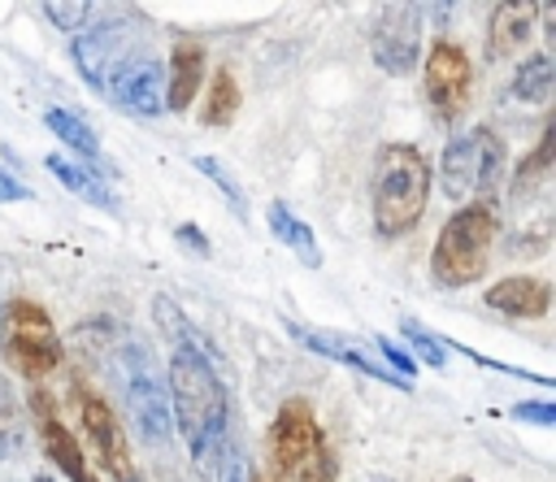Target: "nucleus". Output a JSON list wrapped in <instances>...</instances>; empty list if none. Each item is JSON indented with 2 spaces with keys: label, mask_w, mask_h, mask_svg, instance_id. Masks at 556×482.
<instances>
[{
  "label": "nucleus",
  "mask_w": 556,
  "mask_h": 482,
  "mask_svg": "<svg viewBox=\"0 0 556 482\" xmlns=\"http://www.w3.org/2000/svg\"><path fill=\"white\" fill-rule=\"evenodd\" d=\"M508 417L513 421H526V426H556V404L552 399H521V404H513L508 408Z\"/></svg>",
  "instance_id": "obj_30"
},
{
  "label": "nucleus",
  "mask_w": 556,
  "mask_h": 482,
  "mask_svg": "<svg viewBox=\"0 0 556 482\" xmlns=\"http://www.w3.org/2000/svg\"><path fill=\"white\" fill-rule=\"evenodd\" d=\"M430 161L421 156V148L413 143H382L374 156V230L387 239L408 234L430 200Z\"/></svg>",
  "instance_id": "obj_2"
},
{
  "label": "nucleus",
  "mask_w": 556,
  "mask_h": 482,
  "mask_svg": "<svg viewBox=\"0 0 556 482\" xmlns=\"http://www.w3.org/2000/svg\"><path fill=\"white\" fill-rule=\"evenodd\" d=\"M287 334L295 339V343H304L308 352H317V356H326V360H339V365H348V369H356V373H365V378H378V382H387V386H400V391H408V382L404 378H395L387 365H378L374 356H365L348 334H334V330H317V326H295V321H287Z\"/></svg>",
  "instance_id": "obj_13"
},
{
  "label": "nucleus",
  "mask_w": 556,
  "mask_h": 482,
  "mask_svg": "<svg viewBox=\"0 0 556 482\" xmlns=\"http://www.w3.org/2000/svg\"><path fill=\"white\" fill-rule=\"evenodd\" d=\"M486 308L504 313V317H543L552 308V282L534 278V274H508L500 282L486 287Z\"/></svg>",
  "instance_id": "obj_15"
},
{
  "label": "nucleus",
  "mask_w": 556,
  "mask_h": 482,
  "mask_svg": "<svg viewBox=\"0 0 556 482\" xmlns=\"http://www.w3.org/2000/svg\"><path fill=\"white\" fill-rule=\"evenodd\" d=\"M165 391H169V413H174V421H178V430L191 447V460H195L200 478L213 482L222 456L235 443V434H230V395H226L222 369L191 356V352H174Z\"/></svg>",
  "instance_id": "obj_1"
},
{
  "label": "nucleus",
  "mask_w": 556,
  "mask_h": 482,
  "mask_svg": "<svg viewBox=\"0 0 556 482\" xmlns=\"http://www.w3.org/2000/svg\"><path fill=\"white\" fill-rule=\"evenodd\" d=\"M200 83H204V48L195 39H178L169 52V74H165V109L174 113L191 109Z\"/></svg>",
  "instance_id": "obj_18"
},
{
  "label": "nucleus",
  "mask_w": 556,
  "mask_h": 482,
  "mask_svg": "<svg viewBox=\"0 0 556 482\" xmlns=\"http://www.w3.org/2000/svg\"><path fill=\"white\" fill-rule=\"evenodd\" d=\"M78 417H83V434L91 439V447H96V460H100V469L113 478V482H126V478H135V456H130V439H126V430H122V421H117V413L100 399V395H83V404H78Z\"/></svg>",
  "instance_id": "obj_11"
},
{
  "label": "nucleus",
  "mask_w": 556,
  "mask_h": 482,
  "mask_svg": "<svg viewBox=\"0 0 556 482\" xmlns=\"http://www.w3.org/2000/svg\"><path fill=\"white\" fill-rule=\"evenodd\" d=\"M374 65L391 78H404L421 61V9L413 4H382L369 26Z\"/></svg>",
  "instance_id": "obj_7"
},
{
  "label": "nucleus",
  "mask_w": 556,
  "mask_h": 482,
  "mask_svg": "<svg viewBox=\"0 0 556 482\" xmlns=\"http://www.w3.org/2000/svg\"><path fill=\"white\" fill-rule=\"evenodd\" d=\"M482 139H486V126L465 130V135H452V139L443 143V156H439V187H443L447 200H465V195L473 191Z\"/></svg>",
  "instance_id": "obj_14"
},
{
  "label": "nucleus",
  "mask_w": 556,
  "mask_h": 482,
  "mask_svg": "<svg viewBox=\"0 0 556 482\" xmlns=\"http://www.w3.org/2000/svg\"><path fill=\"white\" fill-rule=\"evenodd\" d=\"M252 482H256V478H252Z\"/></svg>",
  "instance_id": "obj_39"
},
{
  "label": "nucleus",
  "mask_w": 556,
  "mask_h": 482,
  "mask_svg": "<svg viewBox=\"0 0 556 482\" xmlns=\"http://www.w3.org/2000/svg\"><path fill=\"white\" fill-rule=\"evenodd\" d=\"M22 452V408L13 386L0 378V456H17Z\"/></svg>",
  "instance_id": "obj_27"
},
{
  "label": "nucleus",
  "mask_w": 556,
  "mask_h": 482,
  "mask_svg": "<svg viewBox=\"0 0 556 482\" xmlns=\"http://www.w3.org/2000/svg\"><path fill=\"white\" fill-rule=\"evenodd\" d=\"M300 482H339V465H334V452L321 443L313 452V460L300 469Z\"/></svg>",
  "instance_id": "obj_31"
},
{
  "label": "nucleus",
  "mask_w": 556,
  "mask_h": 482,
  "mask_svg": "<svg viewBox=\"0 0 556 482\" xmlns=\"http://www.w3.org/2000/svg\"><path fill=\"white\" fill-rule=\"evenodd\" d=\"M0 347H4V360L26 378H48L52 369L65 365V343L52 317L43 313V304L26 295H13L0 304Z\"/></svg>",
  "instance_id": "obj_5"
},
{
  "label": "nucleus",
  "mask_w": 556,
  "mask_h": 482,
  "mask_svg": "<svg viewBox=\"0 0 556 482\" xmlns=\"http://www.w3.org/2000/svg\"><path fill=\"white\" fill-rule=\"evenodd\" d=\"M43 9V17L56 26V30H83L91 17H96V4H83V0H43L39 4Z\"/></svg>",
  "instance_id": "obj_29"
},
{
  "label": "nucleus",
  "mask_w": 556,
  "mask_h": 482,
  "mask_svg": "<svg viewBox=\"0 0 556 482\" xmlns=\"http://www.w3.org/2000/svg\"><path fill=\"white\" fill-rule=\"evenodd\" d=\"M126 482H143V478H139V473H135V478H126Z\"/></svg>",
  "instance_id": "obj_37"
},
{
  "label": "nucleus",
  "mask_w": 556,
  "mask_h": 482,
  "mask_svg": "<svg viewBox=\"0 0 556 482\" xmlns=\"http://www.w3.org/2000/svg\"><path fill=\"white\" fill-rule=\"evenodd\" d=\"M174 239H178L191 256H208V252H213V243L200 234V226H195V221H178V226H174Z\"/></svg>",
  "instance_id": "obj_34"
},
{
  "label": "nucleus",
  "mask_w": 556,
  "mask_h": 482,
  "mask_svg": "<svg viewBox=\"0 0 556 482\" xmlns=\"http://www.w3.org/2000/svg\"><path fill=\"white\" fill-rule=\"evenodd\" d=\"M504 165H508V156H504V139H500L495 130H486V139H482V156H478V182H473V187L482 191L486 204H495V195H500Z\"/></svg>",
  "instance_id": "obj_25"
},
{
  "label": "nucleus",
  "mask_w": 556,
  "mask_h": 482,
  "mask_svg": "<svg viewBox=\"0 0 556 482\" xmlns=\"http://www.w3.org/2000/svg\"><path fill=\"white\" fill-rule=\"evenodd\" d=\"M17 200H30V191L9 169H0V204H17Z\"/></svg>",
  "instance_id": "obj_35"
},
{
  "label": "nucleus",
  "mask_w": 556,
  "mask_h": 482,
  "mask_svg": "<svg viewBox=\"0 0 556 482\" xmlns=\"http://www.w3.org/2000/svg\"><path fill=\"white\" fill-rule=\"evenodd\" d=\"M43 126H48L74 156H87V165L100 161V139H96V130L83 122V113H74V109H48V113H43Z\"/></svg>",
  "instance_id": "obj_22"
},
{
  "label": "nucleus",
  "mask_w": 556,
  "mask_h": 482,
  "mask_svg": "<svg viewBox=\"0 0 556 482\" xmlns=\"http://www.w3.org/2000/svg\"><path fill=\"white\" fill-rule=\"evenodd\" d=\"M35 482H52V478H35Z\"/></svg>",
  "instance_id": "obj_38"
},
{
  "label": "nucleus",
  "mask_w": 556,
  "mask_h": 482,
  "mask_svg": "<svg viewBox=\"0 0 556 482\" xmlns=\"http://www.w3.org/2000/svg\"><path fill=\"white\" fill-rule=\"evenodd\" d=\"M552 87H556V65H552V56H547V52H534V56H526V61L517 65L508 91H513L521 104H543V100L552 96Z\"/></svg>",
  "instance_id": "obj_23"
},
{
  "label": "nucleus",
  "mask_w": 556,
  "mask_h": 482,
  "mask_svg": "<svg viewBox=\"0 0 556 482\" xmlns=\"http://www.w3.org/2000/svg\"><path fill=\"white\" fill-rule=\"evenodd\" d=\"M191 165H195V169H200V174L222 191V200L230 204V213H235V217H248V195H243V187L235 182V174H230L217 156H191Z\"/></svg>",
  "instance_id": "obj_26"
},
{
  "label": "nucleus",
  "mask_w": 556,
  "mask_h": 482,
  "mask_svg": "<svg viewBox=\"0 0 556 482\" xmlns=\"http://www.w3.org/2000/svg\"><path fill=\"white\" fill-rule=\"evenodd\" d=\"M547 174H552V122L543 126L539 143L521 156V165H517V174H513V191H508V200H513L517 208H521V204H530V200L543 191Z\"/></svg>",
  "instance_id": "obj_21"
},
{
  "label": "nucleus",
  "mask_w": 556,
  "mask_h": 482,
  "mask_svg": "<svg viewBox=\"0 0 556 482\" xmlns=\"http://www.w3.org/2000/svg\"><path fill=\"white\" fill-rule=\"evenodd\" d=\"M265 221H269V234L278 239V243H287L308 269H317L321 265V248H317V234L308 230V221H300L282 200H274L269 208H265Z\"/></svg>",
  "instance_id": "obj_20"
},
{
  "label": "nucleus",
  "mask_w": 556,
  "mask_h": 482,
  "mask_svg": "<svg viewBox=\"0 0 556 482\" xmlns=\"http://www.w3.org/2000/svg\"><path fill=\"white\" fill-rule=\"evenodd\" d=\"M43 165H48V174H52L61 187H70L74 195H83L87 204H96V208H104V213H117V200H113V191L104 187V178L96 174V165L70 161V156H61V152L43 156Z\"/></svg>",
  "instance_id": "obj_19"
},
{
  "label": "nucleus",
  "mask_w": 556,
  "mask_h": 482,
  "mask_svg": "<svg viewBox=\"0 0 556 482\" xmlns=\"http://www.w3.org/2000/svg\"><path fill=\"white\" fill-rule=\"evenodd\" d=\"M104 96H109L122 113L156 117V113H165V65L143 52V56L126 61V65L104 83Z\"/></svg>",
  "instance_id": "obj_10"
},
{
  "label": "nucleus",
  "mask_w": 556,
  "mask_h": 482,
  "mask_svg": "<svg viewBox=\"0 0 556 482\" xmlns=\"http://www.w3.org/2000/svg\"><path fill=\"white\" fill-rule=\"evenodd\" d=\"M152 317H156V326H161V334L169 339L174 352H191V356H200V360H208V365L222 369V356H217L213 339H208L169 295H156V300H152Z\"/></svg>",
  "instance_id": "obj_17"
},
{
  "label": "nucleus",
  "mask_w": 556,
  "mask_h": 482,
  "mask_svg": "<svg viewBox=\"0 0 556 482\" xmlns=\"http://www.w3.org/2000/svg\"><path fill=\"white\" fill-rule=\"evenodd\" d=\"M374 343H378V352H382V360H387V369H391L395 378H404V382H408V378L417 373V360H413V356H408L404 347H395V343H391L387 334H378Z\"/></svg>",
  "instance_id": "obj_32"
},
{
  "label": "nucleus",
  "mask_w": 556,
  "mask_h": 482,
  "mask_svg": "<svg viewBox=\"0 0 556 482\" xmlns=\"http://www.w3.org/2000/svg\"><path fill=\"white\" fill-rule=\"evenodd\" d=\"M139 22L135 17H122V22H104V26H96V30H87V35H78L74 39V65H78V74L96 87V91H104V83L126 65V61H135V56H143L139 52Z\"/></svg>",
  "instance_id": "obj_8"
},
{
  "label": "nucleus",
  "mask_w": 556,
  "mask_h": 482,
  "mask_svg": "<svg viewBox=\"0 0 556 482\" xmlns=\"http://www.w3.org/2000/svg\"><path fill=\"white\" fill-rule=\"evenodd\" d=\"M421 83H426V100H430L434 117L456 122L469 104V83H473V65H469L465 48L452 39H434L430 52L421 56Z\"/></svg>",
  "instance_id": "obj_9"
},
{
  "label": "nucleus",
  "mask_w": 556,
  "mask_h": 482,
  "mask_svg": "<svg viewBox=\"0 0 556 482\" xmlns=\"http://www.w3.org/2000/svg\"><path fill=\"white\" fill-rule=\"evenodd\" d=\"M113 378L122 386V399L130 408V421L148 447H165L174 439V413H169V391L165 378L152 360V352L135 339H126L113 352Z\"/></svg>",
  "instance_id": "obj_4"
},
{
  "label": "nucleus",
  "mask_w": 556,
  "mask_h": 482,
  "mask_svg": "<svg viewBox=\"0 0 556 482\" xmlns=\"http://www.w3.org/2000/svg\"><path fill=\"white\" fill-rule=\"evenodd\" d=\"M239 104H243V91H239L235 74H230V69H217V74H213V83H208V91H204L200 122H204V126H213V130H222V126H230V122H235Z\"/></svg>",
  "instance_id": "obj_24"
},
{
  "label": "nucleus",
  "mask_w": 556,
  "mask_h": 482,
  "mask_svg": "<svg viewBox=\"0 0 556 482\" xmlns=\"http://www.w3.org/2000/svg\"><path fill=\"white\" fill-rule=\"evenodd\" d=\"M534 17H539V4H517V0L495 4L491 9V22H486V56L491 61H504V56L521 52V43L534 30Z\"/></svg>",
  "instance_id": "obj_16"
},
{
  "label": "nucleus",
  "mask_w": 556,
  "mask_h": 482,
  "mask_svg": "<svg viewBox=\"0 0 556 482\" xmlns=\"http://www.w3.org/2000/svg\"><path fill=\"white\" fill-rule=\"evenodd\" d=\"M30 413H35V426H39V443L48 452V460L70 473V482H96L87 456H83V443L70 434V426L56 417V404L48 391H30Z\"/></svg>",
  "instance_id": "obj_12"
},
{
  "label": "nucleus",
  "mask_w": 556,
  "mask_h": 482,
  "mask_svg": "<svg viewBox=\"0 0 556 482\" xmlns=\"http://www.w3.org/2000/svg\"><path fill=\"white\" fill-rule=\"evenodd\" d=\"M500 230V208L486 200L460 204L434 234L430 248V278L447 291H460L469 282H478L486 274V256Z\"/></svg>",
  "instance_id": "obj_3"
},
{
  "label": "nucleus",
  "mask_w": 556,
  "mask_h": 482,
  "mask_svg": "<svg viewBox=\"0 0 556 482\" xmlns=\"http://www.w3.org/2000/svg\"><path fill=\"white\" fill-rule=\"evenodd\" d=\"M321 426L313 413V399L291 395L278 404L274 421H269V465H274V482H295L300 469L313 460V452L321 447Z\"/></svg>",
  "instance_id": "obj_6"
},
{
  "label": "nucleus",
  "mask_w": 556,
  "mask_h": 482,
  "mask_svg": "<svg viewBox=\"0 0 556 482\" xmlns=\"http://www.w3.org/2000/svg\"><path fill=\"white\" fill-rule=\"evenodd\" d=\"M400 330H404V339H408V347L417 352V360H421V365H430V369H443V365H447V347H443V343H439V334H430L417 317H404V326H400Z\"/></svg>",
  "instance_id": "obj_28"
},
{
  "label": "nucleus",
  "mask_w": 556,
  "mask_h": 482,
  "mask_svg": "<svg viewBox=\"0 0 556 482\" xmlns=\"http://www.w3.org/2000/svg\"><path fill=\"white\" fill-rule=\"evenodd\" d=\"M452 482H473V478H465V473H456V478H452Z\"/></svg>",
  "instance_id": "obj_36"
},
{
  "label": "nucleus",
  "mask_w": 556,
  "mask_h": 482,
  "mask_svg": "<svg viewBox=\"0 0 556 482\" xmlns=\"http://www.w3.org/2000/svg\"><path fill=\"white\" fill-rule=\"evenodd\" d=\"M213 482H252V478H248V460H243L239 443H230V452L222 456V465H217V478H213Z\"/></svg>",
  "instance_id": "obj_33"
}]
</instances>
